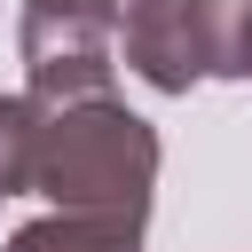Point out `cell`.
Returning a JSON list of instances; mask_svg holds the SVG:
<instances>
[{"mask_svg":"<svg viewBox=\"0 0 252 252\" xmlns=\"http://www.w3.org/2000/svg\"><path fill=\"white\" fill-rule=\"evenodd\" d=\"M158 126L142 110H126L118 94L102 102H71L39 118L32 142V189L55 213H102V220H150L158 197Z\"/></svg>","mask_w":252,"mask_h":252,"instance_id":"6da1fadb","label":"cell"},{"mask_svg":"<svg viewBox=\"0 0 252 252\" xmlns=\"http://www.w3.org/2000/svg\"><path fill=\"white\" fill-rule=\"evenodd\" d=\"M16 55H24V94H32L39 110L102 102L110 79H118L110 24H94V16H24Z\"/></svg>","mask_w":252,"mask_h":252,"instance_id":"7a4b0ae2","label":"cell"},{"mask_svg":"<svg viewBox=\"0 0 252 252\" xmlns=\"http://www.w3.org/2000/svg\"><path fill=\"white\" fill-rule=\"evenodd\" d=\"M181 24L197 79H252V0H189Z\"/></svg>","mask_w":252,"mask_h":252,"instance_id":"3957f363","label":"cell"},{"mask_svg":"<svg viewBox=\"0 0 252 252\" xmlns=\"http://www.w3.org/2000/svg\"><path fill=\"white\" fill-rule=\"evenodd\" d=\"M8 252H150L142 220H102V213H39L8 236Z\"/></svg>","mask_w":252,"mask_h":252,"instance_id":"277c9868","label":"cell"},{"mask_svg":"<svg viewBox=\"0 0 252 252\" xmlns=\"http://www.w3.org/2000/svg\"><path fill=\"white\" fill-rule=\"evenodd\" d=\"M39 102L32 94H0V197L32 189V142H39Z\"/></svg>","mask_w":252,"mask_h":252,"instance_id":"5b68a950","label":"cell"},{"mask_svg":"<svg viewBox=\"0 0 252 252\" xmlns=\"http://www.w3.org/2000/svg\"><path fill=\"white\" fill-rule=\"evenodd\" d=\"M181 8H189V0H102V16H110V47H126V39H150V32L181 24Z\"/></svg>","mask_w":252,"mask_h":252,"instance_id":"8992f818","label":"cell"},{"mask_svg":"<svg viewBox=\"0 0 252 252\" xmlns=\"http://www.w3.org/2000/svg\"><path fill=\"white\" fill-rule=\"evenodd\" d=\"M24 16H94V24H110L102 0H24Z\"/></svg>","mask_w":252,"mask_h":252,"instance_id":"52a82bcc","label":"cell"}]
</instances>
